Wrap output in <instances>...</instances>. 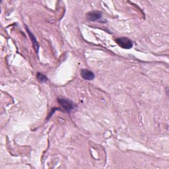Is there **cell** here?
I'll return each instance as SVG.
<instances>
[{"instance_id": "obj_1", "label": "cell", "mask_w": 169, "mask_h": 169, "mask_svg": "<svg viewBox=\"0 0 169 169\" xmlns=\"http://www.w3.org/2000/svg\"><path fill=\"white\" fill-rule=\"evenodd\" d=\"M115 41L120 46L124 49H130L133 46L132 41L130 39H129L126 37H122V38H117Z\"/></svg>"}, {"instance_id": "obj_2", "label": "cell", "mask_w": 169, "mask_h": 169, "mask_svg": "<svg viewBox=\"0 0 169 169\" xmlns=\"http://www.w3.org/2000/svg\"><path fill=\"white\" fill-rule=\"evenodd\" d=\"M81 77L86 80H88V81H91V80H93L95 78V75L91 71H89L86 69H83L81 70Z\"/></svg>"}, {"instance_id": "obj_3", "label": "cell", "mask_w": 169, "mask_h": 169, "mask_svg": "<svg viewBox=\"0 0 169 169\" xmlns=\"http://www.w3.org/2000/svg\"><path fill=\"white\" fill-rule=\"evenodd\" d=\"M101 13L99 11H93L88 13L87 18L91 21H95L100 19L101 17Z\"/></svg>"}, {"instance_id": "obj_4", "label": "cell", "mask_w": 169, "mask_h": 169, "mask_svg": "<svg viewBox=\"0 0 169 169\" xmlns=\"http://www.w3.org/2000/svg\"><path fill=\"white\" fill-rule=\"evenodd\" d=\"M58 103L60 104L66 110H71L73 108V105L72 102L65 99H58Z\"/></svg>"}, {"instance_id": "obj_5", "label": "cell", "mask_w": 169, "mask_h": 169, "mask_svg": "<svg viewBox=\"0 0 169 169\" xmlns=\"http://www.w3.org/2000/svg\"><path fill=\"white\" fill-rule=\"evenodd\" d=\"M26 29L27 30L28 33H29V35H30L31 40H32V42H33V45H34V48H35V50H36L37 52H38V42H37V41L36 38H35V37H34V35L30 32V30H29V29H28L27 27H26Z\"/></svg>"}, {"instance_id": "obj_6", "label": "cell", "mask_w": 169, "mask_h": 169, "mask_svg": "<svg viewBox=\"0 0 169 169\" xmlns=\"http://www.w3.org/2000/svg\"><path fill=\"white\" fill-rule=\"evenodd\" d=\"M37 79H38V81H40L41 82H42V83L46 82L48 81V79L46 78L45 75H44L43 74L40 73H38L37 74Z\"/></svg>"}]
</instances>
